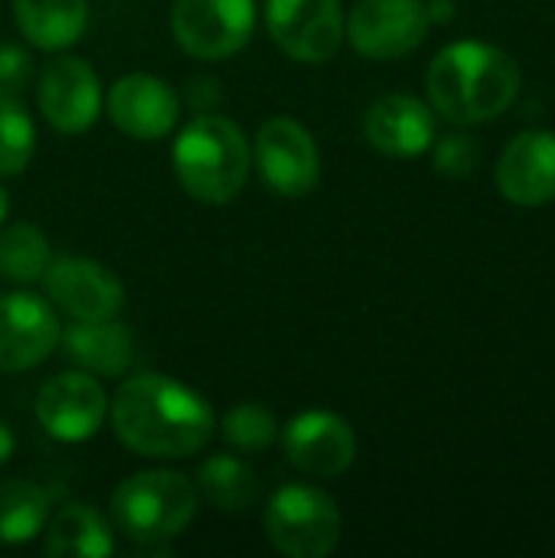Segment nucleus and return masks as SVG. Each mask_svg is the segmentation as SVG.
<instances>
[{"instance_id": "1", "label": "nucleus", "mask_w": 555, "mask_h": 558, "mask_svg": "<svg viewBox=\"0 0 555 558\" xmlns=\"http://www.w3.org/2000/svg\"><path fill=\"white\" fill-rule=\"evenodd\" d=\"M108 418L128 451L154 461L193 458L216 435L213 405L196 389L160 373L124 379L108 402Z\"/></svg>"}, {"instance_id": "2", "label": "nucleus", "mask_w": 555, "mask_h": 558, "mask_svg": "<svg viewBox=\"0 0 555 558\" xmlns=\"http://www.w3.org/2000/svg\"><path fill=\"white\" fill-rule=\"evenodd\" d=\"M432 111L451 124H481L504 114L520 92V65L491 43H451L425 72Z\"/></svg>"}, {"instance_id": "3", "label": "nucleus", "mask_w": 555, "mask_h": 558, "mask_svg": "<svg viewBox=\"0 0 555 558\" xmlns=\"http://www.w3.org/2000/svg\"><path fill=\"white\" fill-rule=\"evenodd\" d=\"M173 173L196 203L226 206L249 183L252 141L226 114H196L173 141Z\"/></svg>"}, {"instance_id": "4", "label": "nucleus", "mask_w": 555, "mask_h": 558, "mask_svg": "<svg viewBox=\"0 0 555 558\" xmlns=\"http://www.w3.org/2000/svg\"><path fill=\"white\" fill-rule=\"evenodd\" d=\"M111 523L144 553H170V543L196 520V484L180 471H137L111 494Z\"/></svg>"}, {"instance_id": "5", "label": "nucleus", "mask_w": 555, "mask_h": 558, "mask_svg": "<svg viewBox=\"0 0 555 558\" xmlns=\"http://www.w3.org/2000/svg\"><path fill=\"white\" fill-rule=\"evenodd\" d=\"M275 553L288 558H327L343 536V517L330 494L311 484H285L268 497L262 517Z\"/></svg>"}, {"instance_id": "6", "label": "nucleus", "mask_w": 555, "mask_h": 558, "mask_svg": "<svg viewBox=\"0 0 555 558\" xmlns=\"http://www.w3.org/2000/svg\"><path fill=\"white\" fill-rule=\"evenodd\" d=\"M258 180L285 199H301L321 183V150L314 134L294 118H268L252 141Z\"/></svg>"}, {"instance_id": "7", "label": "nucleus", "mask_w": 555, "mask_h": 558, "mask_svg": "<svg viewBox=\"0 0 555 558\" xmlns=\"http://www.w3.org/2000/svg\"><path fill=\"white\" fill-rule=\"evenodd\" d=\"M255 0H173L170 33L177 46L203 62L229 59L255 33Z\"/></svg>"}, {"instance_id": "8", "label": "nucleus", "mask_w": 555, "mask_h": 558, "mask_svg": "<svg viewBox=\"0 0 555 558\" xmlns=\"http://www.w3.org/2000/svg\"><path fill=\"white\" fill-rule=\"evenodd\" d=\"M265 26L272 43L304 65L334 59L347 33L340 0H268Z\"/></svg>"}, {"instance_id": "9", "label": "nucleus", "mask_w": 555, "mask_h": 558, "mask_svg": "<svg viewBox=\"0 0 555 558\" xmlns=\"http://www.w3.org/2000/svg\"><path fill=\"white\" fill-rule=\"evenodd\" d=\"M108 418V392L98 376L85 369H69L46 379L36 392V422L39 428L62 441L82 445L101 432Z\"/></svg>"}, {"instance_id": "10", "label": "nucleus", "mask_w": 555, "mask_h": 558, "mask_svg": "<svg viewBox=\"0 0 555 558\" xmlns=\"http://www.w3.org/2000/svg\"><path fill=\"white\" fill-rule=\"evenodd\" d=\"M281 451L288 464L307 477L330 481L353 468L357 461V432L353 425L327 409H311L294 415L281 432Z\"/></svg>"}, {"instance_id": "11", "label": "nucleus", "mask_w": 555, "mask_h": 558, "mask_svg": "<svg viewBox=\"0 0 555 558\" xmlns=\"http://www.w3.org/2000/svg\"><path fill=\"white\" fill-rule=\"evenodd\" d=\"M429 13L422 0H360L347 16L350 46L376 62L415 52L429 36Z\"/></svg>"}, {"instance_id": "12", "label": "nucleus", "mask_w": 555, "mask_h": 558, "mask_svg": "<svg viewBox=\"0 0 555 558\" xmlns=\"http://www.w3.org/2000/svg\"><path fill=\"white\" fill-rule=\"evenodd\" d=\"M36 105L52 131L82 134L98 121V114L105 108L101 78L85 59L56 56L39 72Z\"/></svg>"}, {"instance_id": "13", "label": "nucleus", "mask_w": 555, "mask_h": 558, "mask_svg": "<svg viewBox=\"0 0 555 558\" xmlns=\"http://www.w3.org/2000/svg\"><path fill=\"white\" fill-rule=\"evenodd\" d=\"M46 301L69 320H105L124 307V284L111 268L92 258H52L43 275Z\"/></svg>"}, {"instance_id": "14", "label": "nucleus", "mask_w": 555, "mask_h": 558, "mask_svg": "<svg viewBox=\"0 0 555 558\" xmlns=\"http://www.w3.org/2000/svg\"><path fill=\"white\" fill-rule=\"evenodd\" d=\"M59 317L46 298L13 291L0 298V373H26L46 363L59 343Z\"/></svg>"}, {"instance_id": "15", "label": "nucleus", "mask_w": 555, "mask_h": 558, "mask_svg": "<svg viewBox=\"0 0 555 558\" xmlns=\"http://www.w3.org/2000/svg\"><path fill=\"white\" fill-rule=\"evenodd\" d=\"M180 95L150 72H128L108 88L111 124L134 141H160L180 121Z\"/></svg>"}, {"instance_id": "16", "label": "nucleus", "mask_w": 555, "mask_h": 558, "mask_svg": "<svg viewBox=\"0 0 555 558\" xmlns=\"http://www.w3.org/2000/svg\"><path fill=\"white\" fill-rule=\"evenodd\" d=\"M497 190L517 206H546L555 199V134L523 131L497 160Z\"/></svg>"}, {"instance_id": "17", "label": "nucleus", "mask_w": 555, "mask_h": 558, "mask_svg": "<svg viewBox=\"0 0 555 558\" xmlns=\"http://www.w3.org/2000/svg\"><path fill=\"white\" fill-rule=\"evenodd\" d=\"M363 134L386 157H419L435 141V111L415 95H383L363 114Z\"/></svg>"}, {"instance_id": "18", "label": "nucleus", "mask_w": 555, "mask_h": 558, "mask_svg": "<svg viewBox=\"0 0 555 558\" xmlns=\"http://www.w3.org/2000/svg\"><path fill=\"white\" fill-rule=\"evenodd\" d=\"M59 343H62L65 356L92 376L118 379L128 373V366L134 360V337L118 317L72 320L59 333Z\"/></svg>"}, {"instance_id": "19", "label": "nucleus", "mask_w": 555, "mask_h": 558, "mask_svg": "<svg viewBox=\"0 0 555 558\" xmlns=\"http://www.w3.org/2000/svg\"><path fill=\"white\" fill-rule=\"evenodd\" d=\"M43 553L52 558H101L114 553L108 520L92 504H65L52 510L43 530Z\"/></svg>"}, {"instance_id": "20", "label": "nucleus", "mask_w": 555, "mask_h": 558, "mask_svg": "<svg viewBox=\"0 0 555 558\" xmlns=\"http://www.w3.org/2000/svg\"><path fill=\"white\" fill-rule=\"evenodd\" d=\"M13 20L29 46L59 52L82 39L88 26V0H13Z\"/></svg>"}, {"instance_id": "21", "label": "nucleus", "mask_w": 555, "mask_h": 558, "mask_svg": "<svg viewBox=\"0 0 555 558\" xmlns=\"http://www.w3.org/2000/svg\"><path fill=\"white\" fill-rule=\"evenodd\" d=\"M196 494L219 513H242L258 504L262 484L258 474L236 454H213L200 464Z\"/></svg>"}, {"instance_id": "22", "label": "nucleus", "mask_w": 555, "mask_h": 558, "mask_svg": "<svg viewBox=\"0 0 555 558\" xmlns=\"http://www.w3.org/2000/svg\"><path fill=\"white\" fill-rule=\"evenodd\" d=\"M52 510H56L52 490L20 477L0 481V546H23L36 539L46 530Z\"/></svg>"}, {"instance_id": "23", "label": "nucleus", "mask_w": 555, "mask_h": 558, "mask_svg": "<svg viewBox=\"0 0 555 558\" xmlns=\"http://www.w3.org/2000/svg\"><path fill=\"white\" fill-rule=\"evenodd\" d=\"M49 262H52V248L39 226L33 222L0 226V278L13 284H33L43 281Z\"/></svg>"}, {"instance_id": "24", "label": "nucleus", "mask_w": 555, "mask_h": 558, "mask_svg": "<svg viewBox=\"0 0 555 558\" xmlns=\"http://www.w3.org/2000/svg\"><path fill=\"white\" fill-rule=\"evenodd\" d=\"M36 154V124L20 98L0 95V180L20 177Z\"/></svg>"}, {"instance_id": "25", "label": "nucleus", "mask_w": 555, "mask_h": 558, "mask_svg": "<svg viewBox=\"0 0 555 558\" xmlns=\"http://www.w3.org/2000/svg\"><path fill=\"white\" fill-rule=\"evenodd\" d=\"M278 422L275 415L265 409V405H255V402H239L232 405L226 415H222V425H219V435L229 448L236 451H245V454H255V451H265L278 441Z\"/></svg>"}, {"instance_id": "26", "label": "nucleus", "mask_w": 555, "mask_h": 558, "mask_svg": "<svg viewBox=\"0 0 555 558\" xmlns=\"http://www.w3.org/2000/svg\"><path fill=\"white\" fill-rule=\"evenodd\" d=\"M432 160H435V170L442 177H451V180H464L478 170L481 163V147L471 134L464 131H451L445 137L435 141V150H432Z\"/></svg>"}, {"instance_id": "27", "label": "nucleus", "mask_w": 555, "mask_h": 558, "mask_svg": "<svg viewBox=\"0 0 555 558\" xmlns=\"http://www.w3.org/2000/svg\"><path fill=\"white\" fill-rule=\"evenodd\" d=\"M33 56L16 43H0V95L20 98L33 82Z\"/></svg>"}, {"instance_id": "28", "label": "nucleus", "mask_w": 555, "mask_h": 558, "mask_svg": "<svg viewBox=\"0 0 555 558\" xmlns=\"http://www.w3.org/2000/svg\"><path fill=\"white\" fill-rule=\"evenodd\" d=\"M186 101L193 105L196 114L216 111V108L222 105L219 82H216L213 75H196V78H190V85H186Z\"/></svg>"}, {"instance_id": "29", "label": "nucleus", "mask_w": 555, "mask_h": 558, "mask_svg": "<svg viewBox=\"0 0 555 558\" xmlns=\"http://www.w3.org/2000/svg\"><path fill=\"white\" fill-rule=\"evenodd\" d=\"M425 13H429V23H451L455 20V0H429Z\"/></svg>"}, {"instance_id": "30", "label": "nucleus", "mask_w": 555, "mask_h": 558, "mask_svg": "<svg viewBox=\"0 0 555 558\" xmlns=\"http://www.w3.org/2000/svg\"><path fill=\"white\" fill-rule=\"evenodd\" d=\"M13 451H16V435H13V428L0 418V468L13 458Z\"/></svg>"}, {"instance_id": "31", "label": "nucleus", "mask_w": 555, "mask_h": 558, "mask_svg": "<svg viewBox=\"0 0 555 558\" xmlns=\"http://www.w3.org/2000/svg\"><path fill=\"white\" fill-rule=\"evenodd\" d=\"M7 213H10V199H7V190L0 186V226H3V219H7Z\"/></svg>"}]
</instances>
